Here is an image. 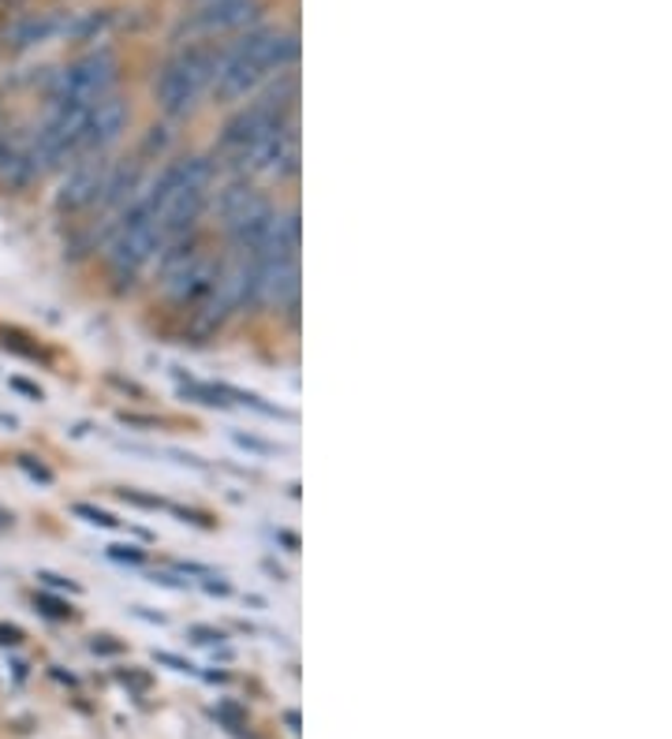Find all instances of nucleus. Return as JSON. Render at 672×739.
Here are the masks:
<instances>
[{
  "label": "nucleus",
  "mask_w": 672,
  "mask_h": 739,
  "mask_svg": "<svg viewBox=\"0 0 672 739\" xmlns=\"http://www.w3.org/2000/svg\"><path fill=\"white\" fill-rule=\"evenodd\" d=\"M113 556H120V561H142V553L135 550V545H113V550H108Z\"/></svg>",
  "instance_id": "16"
},
{
  "label": "nucleus",
  "mask_w": 672,
  "mask_h": 739,
  "mask_svg": "<svg viewBox=\"0 0 672 739\" xmlns=\"http://www.w3.org/2000/svg\"><path fill=\"white\" fill-rule=\"evenodd\" d=\"M34 176H42V169L31 150H12V158H8L4 169H0V184L4 187H26Z\"/></svg>",
  "instance_id": "12"
},
{
  "label": "nucleus",
  "mask_w": 672,
  "mask_h": 739,
  "mask_svg": "<svg viewBox=\"0 0 672 739\" xmlns=\"http://www.w3.org/2000/svg\"><path fill=\"white\" fill-rule=\"evenodd\" d=\"M8 385H12L15 392H23V396H31V400H42V389L31 385V381H23V378H12Z\"/></svg>",
  "instance_id": "15"
},
{
  "label": "nucleus",
  "mask_w": 672,
  "mask_h": 739,
  "mask_svg": "<svg viewBox=\"0 0 672 739\" xmlns=\"http://www.w3.org/2000/svg\"><path fill=\"white\" fill-rule=\"evenodd\" d=\"M217 57L210 49H187L172 57L158 76V105L169 116H184L195 108L206 86H213Z\"/></svg>",
  "instance_id": "3"
},
{
  "label": "nucleus",
  "mask_w": 672,
  "mask_h": 739,
  "mask_svg": "<svg viewBox=\"0 0 672 739\" xmlns=\"http://www.w3.org/2000/svg\"><path fill=\"white\" fill-rule=\"evenodd\" d=\"M190 635H198V643H217L221 638V632H206V627H195Z\"/></svg>",
  "instance_id": "18"
},
{
  "label": "nucleus",
  "mask_w": 672,
  "mask_h": 739,
  "mask_svg": "<svg viewBox=\"0 0 672 739\" xmlns=\"http://www.w3.org/2000/svg\"><path fill=\"white\" fill-rule=\"evenodd\" d=\"M76 516H83L86 523H94V527H116L113 516L102 512V508H90V505H76Z\"/></svg>",
  "instance_id": "13"
},
{
  "label": "nucleus",
  "mask_w": 672,
  "mask_h": 739,
  "mask_svg": "<svg viewBox=\"0 0 672 739\" xmlns=\"http://www.w3.org/2000/svg\"><path fill=\"white\" fill-rule=\"evenodd\" d=\"M12 150H15V142L0 135V169H4V161H8V158H12Z\"/></svg>",
  "instance_id": "17"
},
{
  "label": "nucleus",
  "mask_w": 672,
  "mask_h": 739,
  "mask_svg": "<svg viewBox=\"0 0 672 739\" xmlns=\"http://www.w3.org/2000/svg\"><path fill=\"white\" fill-rule=\"evenodd\" d=\"M135 190H139V164L131 161V164H120V169H113V164H108L102 203L113 206V209H124V206H131L135 198H139Z\"/></svg>",
  "instance_id": "11"
},
{
  "label": "nucleus",
  "mask_w": 672,
  "mask_h": 739,
  "mask_svg": "<svg viewBox=\"0 0 672 739\" xmlns=\"http://www.w3.org/2000/svg\"><path fill=\"white\" fill-rule=\"evenodd\" d=\"M105 176H108V161L102 153H83V158H76L57 187V206L68 209V213L97 206L102 203V190H105Z\"/></svg>",
  "instance_id": "6"
},
{
  "label": "nucleus",
  "mask_w": 672,
  "mask_h": 739,
  "mask_svg": "<svg viewBox=\"0 0 672 739\" xmlns=\"http://www.w3.org/2000/svg\"><path fill=\"white\" fill-rule=\"evenodd\" d=\"M113 82H116V57L108 49H94L60 71L57 82H53V102L94 105L105 94H113Z\"/></svg>",
  "instance_id": "4"
},
{
  "label": "nucleus",
  "mask_w": 672,
  "mask_h": 739,
  "mask_svg": "<svg viewBox=\"0 0 672 739\" xmlns=\"http://www.w3.org/2000/svg\"><path fill=\"white\" fill-rule=\"evenodd\" d=\"M127 116H131L127 113V102H120V97L113 94H105L102 102L90 105L86 127H83V153H102L105 146H113L124 135Z\"/></svg>",
  "instance_id": "9"
},
{
  "label": "nucleus",
  "mask_w": 672,
  "mask_h": 739,
  "mask_svg": "<svg viewBox=\"0 0 672 739\" xmlns=\"http://www.w3.org/2000/svg\"><path fill=\"white\" fill-rule=\"evenodd\" d=\"M206 209H210V190H206V187H179L158 213L161 243L172 240V235L198 232V221H202Z\"/></svg>",
  "instance_id": "8"
},
{
  "label": "nucleus",
  "mask_w": 672,
  "mask_h": 739,
  "mask_svg": "<svg viewBox=\"0 0 672 739\" xmlns=\"http://www.w3.org/2000/svg\"><path fill=\"white\" fill-rule=\"evenodd\" d=\"M254 15H258V0H206L202 12H195V31L224 34L247 26Z\"/></svg>",
  "instance_id": "10"
},
{
  "label": "nucleus",
  "mask_w": 672,
  "mask_h": 739,
  "mask_svg": "<svg viewBox=\"0 0 672 739\" xmlns=\"http://www.w3.org/2000/svg\"><path fill=\"white\" fill-rule=\"evenodd\" d=\"M217 273H221V262L202 251L195 262H187L184 269L169 273V277L161 280V291H165V299L176 307H202L217 285Z\"/></svg>",
  "instance_id": "7"
},
{
  "label": "nucleus",
  "mask_w": 672,
  "mask_h": 739,
  "mask_svg": "<svg viewBox=\"0 0 672 739\" xmlns=\"http://www.w3.org/2000/svg\"><path fill=\"white\" fill-rule=\"evenodd\" d=\"M0 643H20V632L15 627H0Z\"/></svg>",
  "instance_id": "19"
},
{
  "label": "nucleus",
  "mask_w": 672,
  "mask_h": 739,
  "mask_svg": "<svg viewBox=\"0 0 672 739\" xmlns=\"http://www.w3.org/2000/svg\"><path fill=\"white\" fill-rule=\"evenodd\" d=\"M38 605H42L49 616H68V613H71V609H63L60 601H57V598H49V594H38Z\"/></svg>",
  "instance_id": "14"
},
{
  "label": "nucleus",
  "mask_w": 672,
  "mask_h": 739,
  "mask_svg": "<svg viewBox=\"0 0 672 739\" xmlns=\"http://www.w3.org/2000/svg\"><path fill=\"white\" fill-rule=\"evenodd\" d=\"M161 251V224H158V209L147 198H135L131 206H124L120 228H116L113 243H108L105 258L113 266L116 277L131 280L142 266H150Z\"/></svg>",
  "instance_id": "2"
},
{
  "label": "nucleus",
  "mask_w": 672,
  "mask_h": 739,
  "mask_svg": "<svg viewBox=\"0 0 672 739\" xmlns=\"http://www.w3.org/2000/svg\"><path fill=\"white\" fill-rule=\"evenodd\" d=\"M86 113H90V105H63V102H57L53 116L38 127V135H34V146H31V153H34V161H38V169H53V164L83 158Z\"/></svg>",
  "instance_id": "5"
},
{
  "label": "nucleus",
  "mask_w": 672,
  "mask_h": 739,
  "mask_svg": "<svg viewBox=\"0 0 672 739\" xmlns=\"http://www.w3.org/2000/svg\"><path fill=\"white\" fill-rule=\"evenodd\" d=\"M299 57V38L288 31H251L217 60L213 71V94L217 102H240L254 94L266 76H280Z\"/></svg>",
  "instance_id": "1"
}]
</instances>
